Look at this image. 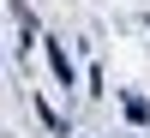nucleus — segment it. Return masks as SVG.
Instances as JSON below:
<instances>
[{
    "instance_id": "f257e3e1",
    "label": "nucleus",
    "mask_w": 150,
    "mask_h": 138,
    "mask_svg": "<svg viewBox=\"0 0 150 138\" xmlns=\"http://www.w3.org/2000/svg\"><path fill=\"white\" fill-rule=\"evenodd\" d=\"M42 54H48V66H54V78H60V84L72 90V84H78V72H72V60H66V48H60V42H42Z\"/></svg>"
},
{
    "instance_id": "f03ea898",
    "label": "nucleus",
    "mask_w": 150,
    "mask_h": 138,
    "mask_svg": "<svg viewBox=\"0 0 150 138\" xmlns=\"http://www.w3.org/2000/svg\"><path fill=\"white\" fill-rule=\"evenodd\" d=\"M120 114H126L132 126H144V120H150V102H144V96H120Z\"/></svg>"
},
{
    "instance_id": "7ed1b4c3",
    "label": "nucleus",
    "mask_w": 150,
    "mask_h": 138,
    "mask_svg": "<svg viewBox=\"0 0 150 138\" xmlns=\"http://www.w3.org/2000/svg\"><path fill=\"white\" fill-rule=\"evenodd\" d=\"M144 30H150V18H144Z\"/></svg>"
}]
</instances>
